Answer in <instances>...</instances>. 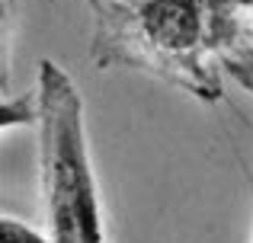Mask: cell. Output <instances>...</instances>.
<instances>
[{
    "label": "cell",
    "instance_id": "7a4b0ae2",
    "mask_svg": "<svg viewBox=\"0 0 253 243\" xmlns=\"http://www.w3.org/2000/svg\"><path fill=\"white\" fill-rule=\"evenodd\" d=\"M39 179L55 243H106L103 199L93 173L84 100L61 64L39 61Z\"/></svg>",
    "mask_w": 253,
    "mask_h": 243
},
{
    "label": "cell",
    "instance_id": "3957f363",
    "mask_svg": "<svg viewBox=\"0 0 253 243\" xmlns=\"http://www.w3.org/2000/svg\"><path fill=\"white\" fill-rule=\"evenodd\" d=\"M0 243H55L48 231H36L32 224L13 218V214H3L0 218Z\"/></svg>",
    "mask_w": 253,
    "mask_h": 243
},
{
    "label": "cell",
    "instance_id": "277c9868",
    "mask_svg": "<svg viewBox=\"0 0 253 243\" xmlns=\"http://www.w3.org/2000/svg\"><path fill=\"white\" fill-rule=\"evenodd\" d=\"M39 122V100H3V109H0V131L10 135L13 125H32Z\"/></svg>",
    "mask_w": 253,
    "mask_h": 243
},
{
    "label": "cell",
    "instance_id": "8992f818",
    "mask_svg": "<svg viewBox=\"0 0 253 243\" xmlns=\"http://www.w3.org/2000/svg\"><path fill=\"white\" fill-rule=\"evenodd\" d=\"M247 6H250V13H253V0H250V3H247Z\"/></svg>",
    "mask_w": 253,
    "mask_h": 243
},
{
    "label": "cell",
    "instance_id": "6da1fadb",
    "mask_svg": "<svg viewBox=\"0 0 253 243\" xmlns=\"http://www.w3.org/2000/svg\"><path fill=\"white\" fill-rule=\"evenodd\" d=\"M96 19L99 68H138L202 103L221 100L211 58L241 42V10L250 0H86Z\"/></svg>",
    "mask_w": 253,
    "mask_h": 243
},
{
    "label": "cell",
    "instance_id": "5b68a950",
    "mask_svg": "<svg viewBox=\"0 0 253 243\" xmlns=\"http://www.w3.org/2000/svg\"><path fill=\"white\" fill-rule=\"evenodd\" d=\"M247 182H250V195H253V176L250 173H247Z\"/></svg>",
    "mask_w": 253,
    "mask_h": 243
}]
</instances>
